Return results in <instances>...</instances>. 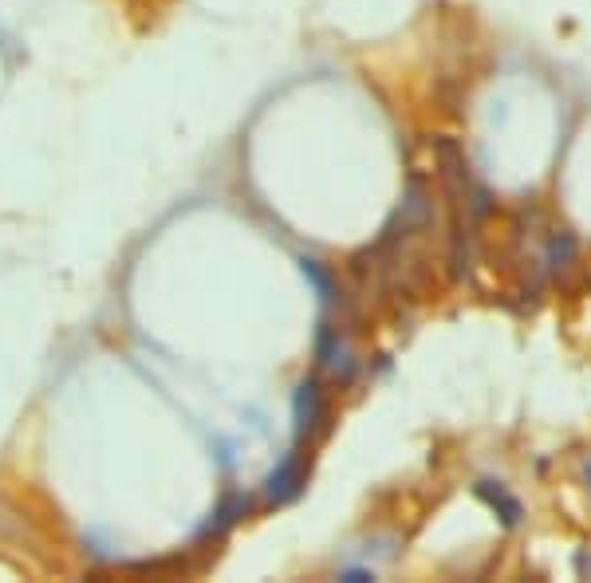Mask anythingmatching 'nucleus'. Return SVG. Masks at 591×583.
Here are the masks:
<instances>
[{"label": "nucleus", "instance_id": "7", "mask_svg": "<svg viewBox=\"0 0 591 583\" xmlns=\"http://www.w3.org/2000/svg\"><path fill=\"white\" fill-rule=\"evenodd\" d=\"M588 481H591V465H588Z\"/></svg>", "mask_w": 591, "mask_h": 583}, {"label": "nucleus", "instance_id": "5", "mask_svg": "<svg viewBox=\"0 0 591 583\" xmlns=\"http://www.w3.org/2000/svg\"><path fill=\"white\" fill-rule=\"evenodd\" d=\"M477 497H481V501H489V509H493V513H501L505 524H517V520H521V505H517V501H513L501 485L493 489V481H481V485H477Z\"/></svg>", "mask_w": 591, "mask_h": 583}, {"label": "nucleus", "instance_id": "1", "mask_svg": "<svg viewBox=\"0 0 591 583\" xmlns=\"http://www.w3.org/2000/svg\"><path fill=\"white\" fill-rule=\"evenodd\" d=\"M304 485H308V469H304V461H300V454H288L272 473H268V481H264V497H268L272 505H288V501H296V497L304 493Z\"/></svg>", "mask_w": 591, "mask_h": 583}, {"label": "nucleus", "instance_id": "3", "mask_svg": "<svg viewBox=\"0 0 591 583\" xmlns=\"http://www.w3.org/2000/svg\"><path fill=\"white\" fill-rule=\"evenodd\" d=\"M316 359H320V367H328V371H335V375L351 363V355H347V347H343L339 331H335L331 324H324L320 339H316Z\"/></svg>", "mask_w": 591, "mask_h": 583}, {"label": "nucleus", "instance_id": "6", "mask_svg": "<svg viewBox=\"0 0 591 583\" xmlns=\"http://www.w3.org/2000/svg\"><path fill=\"white\" fill-rule=\"evenodd\" d=\"M300 264H304V276H308V280L320 288V296H324V300H335V284H331L328 268H324L320 260H300Z\"/></svg>", "mask_w": 591, "mask_h": 583}, {"label": "nucleus", "instance_id": "2", "mask_svg": "<svg viewBox=\"0 0 591 583\" xmlns=\"http://www.w3.org/2000/svg\"><path fill=\"white\" fill-rule=\"evenodd\" d=\"M292 418H296V438H312V430L320 426L324 418V394H320V383L316 379H304L296 387V398H292Z\"/></svg>", "mask_w": 591, "mask_h": 583}, {"label": "nucleus", "instance_id": "4", "mask_svg": "<svg viewBox=\"0 0 591 583\" xmlns=\"http://www.w3.org/2000/svg\"><path fill=\"white\" fill-rule=\"evenodd\" d=\"M249 513V497H241V493H233V497H225L221 505H217V513H213V520L205 524V532L201 536H221L225 528H233L237 520Z\"/></svg>", "mask_w": 591, "mask_h": 583}]
</instances>
